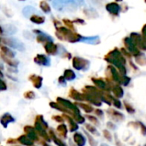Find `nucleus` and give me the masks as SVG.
<instances>
[{
	"instance_id": "1",
	"label": "nucleus",
	"mask_w": 146,
	"mask_h": 146,
	"mask_svg": "<svg viewBox=\"0 0 146 146\" xmlns=\"http://www.w3.org/2000/svg\"><path fill=\"white\" fill-rule=\"evenodd\" d=\"M52 5L59 11L72 12L77 9V3L74 0H52Z\"/></svg>"
},
{
	"instance_id": "2",
	"label": "nucleus",
	"mask_w": 146,
	"mask_h": 146,
	"mask_svg": "<svg viewBox=\"0 0 146 146\" xmlns=\"http://www.w3.org/2000/svg\"><path fill=\"white\" fill-rule=\"evenodd\" d=\"M37 12H38V11L36 9H34L33 7H32V6H27L23 9V15L26 17H30V15H32L33 14L37 13Z\"/></svg>"
},
{
	"instance_id": "3",
	"label": "nucleus",
	"mask_w": 146,
	"mask_h": 146,
	"mask_svg": "<svg viewBox=\"0 0 146 146\" xmlns=\"http://www.w3.org/2000/svg\"><path fill=\"white\" fill-rule=\"evenodd\" d=\"M98 37H93V38H89V40H94V39H98ZM83 42H86V43H90V44H94V42L93 41H87V38H84V41Z\"/></svg>"
},
{
	"instance_id": "4",
	"label": "nucleus",
	"mask_w": 146,
	"mask_h": 146,
	"mask_svg": "<svg viewBox=\"0 0 146 146\" xmlns=\"http://www.w3.org/2000/svg\"><path fill=\"white\" fill-rule=\"evenodd\" d=\"M77 4L79 3V4H82L83 3H84V0H74Z\"/></svg>"
}]
</instances>
